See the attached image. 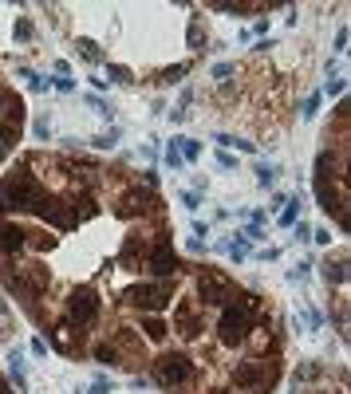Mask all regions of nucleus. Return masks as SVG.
Masks as SVG:
<instances>
[{"label":"nucleus","instance_id":"393cba45","mask_svg":"<svg viewBox=\"0 0 351 394\" xmlns=\"http://www.w3.org/2000/svg\"><path fill=\"white\" fill-rule=\"evenodd\" d=\"M320 367H300V371H296V383H312V379H320Z\"/></svg>","mask_w":351,"mask_h":394},{"label":"nucleus","instance_id":"473e14b6","mask_svg":"<svg viewBox=\"0 0 351 394\" xmlns=\"http://www.w3.org/2000/svg\"><path fill=\"white\" fill-rule=\"evenodd\" d=\"M328 95H343V79H328Z\"/></svg>","mask_w":351,"mask_h":394},{"label":"nucleus","instance_id":"412c9836","mask_svg":"<svg viewBox=\"0 0 351 394\" xmlns=\"http://www.w3.org/2000/svg\"><path fill=\"white\" fill-rule=\"evenodd\" d=\"M296 213H300V197H292L288 209L281 213V225H296Z\"/></svg>","mask_w":351,"mask_h":394},{"label":"nucleus","instance_id":"6ab92c4d","mask_svg":"<svg viewBox=\"0 0 351 394\" xmlns=\"http://www.w3.org/2000/svg\"><path fill=\"white\" fill-rule=\"evenodd\" d=\"M75 48H79V56L87 59V63H103V51H99V44H95V39H79Z\"/></svg>","mask_w":351,"mask_h":394},{"label":"nucleus","instance_id":"c9c22d12","mask_svg":"<svg viewBox=\"0 0 351 394\" xmlns=\"http://www.w3.org/2000/svg\"><path fill=\"white\" fill-rule=\"evenodd\" d=\"M205 394H233L229 386H217V390H205Z\"/></svg>","mask_w":351,"mask_h":394},{"label":"nucleus","instance_id":"ddd939ff","mask_svg":"<svg viewBox=\"0 0 351 394\" xmlns=\"http://www.w3.org/2000/svg\"><path fill=\"white\" fill-rule=\"evenodd\" d=\"M324 280H328V284H343V280H347V253H340L336 256V260H324Z\"/></svg>","mask_w":351,"mask_h":394},{"label":"nucleus","instance_id":"cd10ccee","mask_svg":"<svg viewBox=\"0 0 351 394\" xmlns=\"http://www.w3.org/2000/svg\"><path fill=\"white\" fill-rule=\"evenodd\" d=\"M166 166H174V170H181L186 162H181V154H178V146H170L166 150Z\"/></svg>","mask_w":351,"mask_h":394},{"label":"nucleus","instance_id":"f3484780","mask_svg":"<svg viewBox=\"0 0 351 394\" xmlns=\"http://www.w3.org/2000/svg\"><path fill=\"white\" fill-rule=\"evenodd\" d=\"M0 115L4 118H12V115H24V103L16 95H12L8 87H4V83H0Z\"/></svg>","mask_w":351,"mask_h":394},{"label":"nucleus","instance_id":"39448f33","mask_svg":"<svg viewBox=\"0 0 351 394\" xmlns=\"http://www.w3.org/2000/svg\"><path fill=\"white\" fill-rule=\"evenodd\" d=\"M99 315H103V300H99L95 288H87V284L71 288V292H68V307H63V319H68L71 327L87 331V327L99 324Z\"/></svg>","mask_w":351,"mask_h":394},{"label":"nucleus","instance_id":"b1692460","mask_svg":"<svg viewBox=\"0 0 351 394\" xmlns=\"http://www.w3.org/2000/svg\"><path fill=\"white\" fill-rule=\"evenodd\" d=\"M91 142H95V146H99V150H110V146H115V142H119V130H110V134H99V138H91Z\"/></svg>","mask_w":351,"mask_h":394},{"label":"nucleus","instance_id":"4be33fe9","mask_svg":"<svg viewBox=\"0 0 351 394\" xmlns=\"http://www.w3.org/2000/svg\"><path fill=\"white\" fill-rule=\"evenodd\" d=\"M110 79H115V83H134L131 68H122V63H110Z\"/></svg>","mask_w":351,"mask_h":394},{"label":"nucleus","instance_id":"7ed1b4c3","mask_svg":"<svg viewBox=\"0 0 351 394\" xmlns=\"http://www.w3.org/2000/svg\"><path fill=\"white\" fill-rule=\"evenodd\" d=\"M198 379V363H193L186 351H162L154 359V383L162 390H186Z\"/></svg>","mask_w":351,"mask_h":394},{"label":"nucleus","instance_id":"f03ea898","mask_svg":"<svg viewBox=\"0 0 351 394\" xmlns=\"http://www.w3.org/2000/svg\"><path fill=\"white\" fill-rule=\"evenodd\" d=\"M229 383L237 386V390H249V394H269L272 386L281 383V363H276V355H272V359H245V363H233Z\"/></svg>","mask_w":351,"mask_h":394},{"label":"nucleus","instance_id":"f257e3e1","mask_svg":"<svg viewBox=\"0 0 351 394\" xmlns=\"http://www.w3.org/2000/svg\"><path fill=\"white\" fill-rule=\"evenodd\" d=\"M44 197V182L36 174H28V162L12 166V174L0 186V217L8 213H32V205Z\"/></svg>","mask_w":351,"mask_h":394},{"label":"nucleus","instance_id":"a211bd4d","mask_svg":"<svg viewBox=\"0 0 351 394\" xmlns=\"http://www.w3.org/2000/svg\"><path fill=\"white\" fill-rule=\"evenodd\" d=\"M139 253H142L139 236H127V241H122V253H119V265H134V260H139Z\"/></svg>","mask_w":351,"mask_h":394},{"label":"nucleus","instance_id":"a878e982","mask_svg":"<svg viewBox=\"0 0 351 394\" xmlns=\"http://www.w3.org/2000/svg\"><path fill=\"white\" fill-rule=\"evenodd\" d=\"M272 177H276L272 166H257V182H261V186H272Z\"/></svg>","mask_w":351,"mask_h":394},{"label":"nucleus","instance_id":"9d476101","mask_svg":"<svg viewBox=\"0 0 351 394\" xmlns=\"http://www.w3.org/2000/svg\"><path fill=\"white\" fill-rule=\"evenodd\" d=\"M28 253V229L0 217V256H20Z\"/></svg>","mask_w":351,"mask_h":394},{"label":"nucleus","instance_id":"20e7f679","mask_svg":"<svg viewBox=\"0 0 351 394\" xmlns=\"http://www.w3.org/2000/svg\"><path fill=\"white\" fill-rule=\"evenodd\" d=\"M178 288V280H154V284H131L122 292V300L142 315H162L170 307V296Z\"/></svg>","mask_w":351,"mask_h":394},{"label":"nucleus","instance_id":"bb28decb","mask_svg":"<svg viewBox=\"0 0 351 394\" xmlns=\"http://www.w3.org/2000/svg\"><path fill=\"white\" fill-rule=\"evenodd\" d=\"M178 75H186V63H178V68H166V71H162V79H166V83H178Z\"/></svg>","mask_w":351,"mask_h":394},{"label":"nucleus","instance_id":"7c9ffc66","mask_svg":"<svg viewBox=\"0 0 351 394\" xmlns=\"http://www.w3.org/2000/svg\"><path fill=\"white\" fill-rule=\"evenodd\" d=\"M233 71H237V68H233V63H221V68H213V79H229Z\"/></svg>","mask_w":351,"mask_h":394},{"label":"nucleus","instance_id":"2eb2a0df","mask_svg":"<svg viewBox=\"0 0 351 394\" xmlns=\"http://www.w3.org/2000/svg\"><path fill=\"white\" fill-rule=\"evenodd\" d=\"M28 248L32 253H51L56 248V236L48 229H28Z\"/></svg>","mask_w":351,"mask_h":394},{"label":"nucleus","instance_id":"4468645a","mask_svg":"<svg viewBox=\"0 0 351 394\" xmlns=\"http://www.w3.org/2000/svg\"><path fill=\"white\" fill-rule=\"evenodd\" d=\"M142 331H146V339H151V343H162V339L170 335V324H166L162 315H142Z\"/></svg>","mask_w":351,"mask_h":394},{"label":"nucleus","instance_id":"dca6fc26","mask_svg":"<svg viewBox=\"0 0 351 394\" xmlns=\"http://www.w3.org/2000/svg\"><path fill=\"white\" fill-rule=\"evenodd\" d=\"M91 355H95V363H103V367H119L122 363V355H119V347H115V343H95V347H91Z\"/></svg>","mask_w":351,"mask_h":394},{"label":"nucleus","instance_id":"aec40b11","mask_svg":"<svg viewBox=\"0 0 351 394\" xmlns=\"http://www.w3.org/2000/svg\"><path fill=\"white\" fill-rule=\"evenodd\" d=\"M174 146H178V154H181V162H193V158H198V142H193V138H174Z\"/></svg>","mask_w":351,"mask_h":394},{"label":"nucleus","instance_id":"5701e85b","mask_svg":"<svg viewBox=\"0 0 351 394\" xmlns=\"http://www.w3.org/2000/svg\"><path fill=\"white\" fill-rule=\"evenodd\" d=\"M186 39H190V48H201V44H205V36H201V24H198V20H190V32H186Z\"/></svg>","mask_w":351,"mask_h":394},{"label":"nucleus","instance_id":"423d86ee","mask_svg":"<svg viewBox=\"0 0 351 394\" xmlns=\"http://www.w3.org/2000/svg\"><path fill=\"white\" fill-rule=\"evenodd\" d=\"M233 280L221 268H213V265H201L198 268V304L201 307H225L233 300Z\"/></svg>","mask_w":351,"mask_h":394},{"label":"nucleus","instance_id":"1a4fd4ad","mask_svg":"<svg viewBox=\"0 0 351 394\" xmlns=\"http://www.w3.org/2000/svg\"><path fill=\"white\" fill-rule=\"evenodd\" d=\"M205 307L198 304V300H181L178 307H174V324H170V331H178V335H186V339H198L201 331H205Z\"/></svg>","mask_w":351,"mask_h":394},{"label":"nucleus","instance_id":"6e6552de","mask_svg":"<svg viewBox=\"0 0 351 394\" xmlns=\"http://www.w3.org/2000/svg\"><path fill=\"white\" fill-rule=\"evenodd\" d=\"M32 213L44 221V229H56V233H71V229L79 225V221H75V213L63 205L60 197H48V193H44L40 201L32 205Z\"/></svg>","mask_w":351,"mask_h":394},{"label":"nucleus","instance_id":"0eeeda50","mask_svg":"<svg viewBox=\"0 0 351 394\" xmlns=\"http://www.w3.org/2000/svg\"><path fill=\"white\" fill-rule=\"evenodd\" d=\"M146 268H151V276H158V280H178L181 256L174 253L170 233H166V229H158V241H154L151 253H146Z\"/></svg>","mask_w":351,"mask_h":394},{"label":"nucleus","instance_id":"2f4dec72","mask_svg":"<svg viewBox=\"0 0 351 394\" xmlns=\"http://www.w3.org/2000/svg\"><path fill=\"white\" fill-rule=\"evenodd\" d=\"M91 390H95V394H110V390H115V386H110L107 379H95V386H91Z\"/></svg>","mask_w":351,"mask_h":394},{"label":"nucleus","instance_id":"c85d7f7f","mask_svg":"<svg viewBox=\"0 0 351 394\" xmlns=\"http://www.w3.org/2000/svg\"><path fill=\"white\" fill-rule=\"evenodd\" d=\"M16 39H32V20H16Z\"/></svg>","mask_w":351,"mask_h":394},{"label":"nucleus","instance_id":"f704fd0d","mask_svg":"<svg viewBox=\"0 0 351 394\" xmlns=\"http://www.w3.org/2000/svg\"><path fill=\"white\" fill-rule=\"evenodd\" d=\"M36 134H40V138H48V134H51V127H48V118H40V122H36Z\"/></svg>","mask_w":351,"mask_h":394},{"label":"nucleus","instance_id":"f8f14e48","mask_svg":"<svg viewBox=\"0 0 351 394\" xmlns=\"http://www.w3.org/2000/svg\"><path fill=\"white\" fill-rule=\"evenodd\" d=\"M71 213H75V221H91V217H99V197H95V193H91V189H79V193H75V197H71Z\"/></svg>","mask_w":351,"mask_h":394},{"label":"nucleus","instance_id":"c756f323","mask_svg":"<svg viewBox=\"0 0 351 394\" xmlns=\"http://www.w3.org/2000/svg\"><path fill=\"white\" fill-rule=\"evenodd\" d=\"M229 256H233V260H245V256H249V248H245V245H237V241H233V245H229Z\"/></svg>","mask_w":351,"mask_h":394},{"label":"nucleus","instance_id":"9b49d317","mask_svg":"<svg viewBox=\"0 0 351 394\" xmlns=\"http://www.w3.org/2000/svg\"><path fill=\"white\" fill-rule=\"evenodd\" d=\"M51 347L63 355H79L83 351V331L79 327H71L68 319H60V324L51 327Z\"/></svg>","mask_w":351,"mask_h":394},{"label":"nucleus","instance_id":"72a5a7b5","mask_svg":"<svg viewBox=\"0 0 351 394\" xmlns=\"http://www.w3.org/2000/svg\"><path fill=\"white\" fill-rule=\"evenodd\" d=\"M312 241H320V245H328V241H331V233H328V229H316V233H312Z\"/></svg>","mask_w":351,"mask_h":394},{"label":"nucleus","instance_id":"e433bc0d","mask_svg":"<svg viewBox=\"0 0 351 394\" xmlns=\"http://www.w3.org/2000/svg\"><path fill=\"white\" fill-rule=\"evenodd\" d=\"M0 339H4V331H0Z\"/></svg>","mask_w":351,"mask_h":394}]
</instances>
